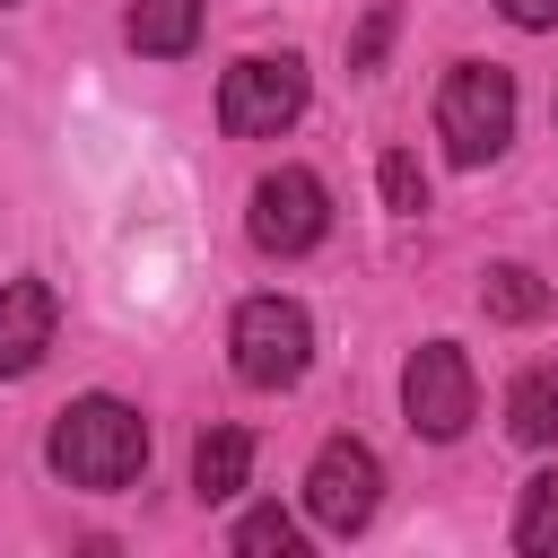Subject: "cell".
<instances>
[{
	"label": "cell",
	"mask_w": 558,
	"mask_h": 558,
	"mask_svg": "<svg viewBox=\"0 0 558 558\" xmlns=\"http://www.w3.org/2000/svg\"><path fill=\"white\" fill-rule=\"evenodd\" d=\"M44 462H52L70 488H131V480L148 471V418H140L131 401H113V392H87V401H70V410L52 418Z\"/></svg>",
	"instance_id": "obj_1"
},
{
	"label": "cell",
	"mask_w": 558,
	"mask_h": 558,
	"mask_svg": "<svg viewBox=\"0 0 558 558\" xmlns=\"http://www.w3.org/2000/svg\"><path fill=\"white\" fill-rule=\"evenodd\" d=\"M436 131H445V157H453V166H488V157L514 140V78H506L497 61L445 70V87H436Z\"/></svg>",
	"instance_id": "obj_2"
},
{
	"label": "cell",
	"mask_w": 558,
	"mask_h": 558,
	"mask_svg": "<svg viewBox=\"0 0 558 558\" xmlns=\"http://www.w3.org/2000/svg\"><path fill=\"white\" fill-rule=\"evenodd\" d=\"M227 349H235V375H244L253 392H288V384L314 366V323H305L296 296H244Z\"/></svg>",
	"instance_id": "obj_3"
},
{
	"label": "cell",
	"mask_w": 558,
	"mask_h": 558,
	"mask_svg": "<svg viewBox=\"0 0 558 558\" xmlns=\"http://www.w3.org/2000/svg\"><path fill=\"white\" fill-rule=\"evenodd\" d=\"M305 113V61L296 52H253L218 78V122L235 140H279Z\"/></svg>",
	"instance_id": "obj_4"
},
{
	"label": "cell",
	"mask_w": 558,
	"mask_h": 558,
	"mask_svg": "<svg viewBox=\"0 0 558 558\" xmlns=\"http://www.w3.org/2000/svg\"><path fill=\"white\" fill-rule=\"evenodd\" d=\"M471 357L453 349V340H427V349H410V366H401V410H410V427L418 436H436V445H453L462 427H471Z\"/></svg>",
	"instance_id": "obj_5"
},
{
	"label": "cell",
	"mask_w": 558,
	"mask_h": 558,
	"mask_svg": "<svg viewBox=\"0 0 558 558\" xmlns=\"http://www.w3.org/2000/svg\"><path fill=\"white\" fill-rule=\"evenodd\" d=\"M244 227H253L262 253H305V244H323V227H331V192H323V174H305V166L262 174Z\"/></svg>",
	"instance_id": "obj_6"
},
{
	"label": "cell",
	"mask_w": 558,
	"mask_h": 558,
	"mask_svg": "<svg viewBox=\"0 0 558 558\" xmlns=\"http://www.w3.org/2000/svg\"><path fill=\"white\" fill-rule=\"evenodd\" d=\"M375 497H384V462H375L357 436H331V445L314 453V471H305V514H314L323 532H366Z\"/></svg>",
	"instance_id": "obj_7"
},
{
	"label": "cell",
	"mask_w": 558,
	"mask_h": 558,
	"mask_svg": "<svg viewBox=\"0 0 558 558\" xmlns=\"http://www.w3.org/2000/svg\"><path fill=\"white\" fill-rule=\"evenodd\" d=\"M52 323H61V296L44 279H0V375H35L52 349Z\"/></svg>",
	"instance_id": "obj_8"
},
{
	"label": "cell",
	"mask_w": 558,
	"mask_h": 558,
	"mask_svg": "<svg viewBox=\"0 0 558 558\" xmlns=\"http://www.w3.org/2000/svg\"><path fill=\"white\" fill-rule=\"evenodd\" d=\"M131 52H148V61H183L192 52V35H201V0H131Z\"/></svg>",
	"instance_id": "obj_9"
},
{
	"label": "cell",
	"mask_w": 558,
	"mask_h": 558,
	"mask_svg": "<svg viewBox=\"0 0 558 558\" xmlns=\"http://www.w3.org/2000/svg\"><path fill=\"white\" fill-rule=\"evenodd\" d=\"M244 471H253V436L244 427H209L201 445H192V488L218 506V497H235L244 488Z\"/></svg>",
	"instance_id": "obj_10"
},
{
	"label": "cell",
	"mask_w": 558,
	"mask_h": 558,
	"mask_svg": "<svg viewBox=\"0 0 558 558\" xmlns=\"http://www.w3.org/2000/svg\"><path fill=\"white\" fill-rule=\"evenodd\" d=\"M506 427H514V445H558V366H523L514 375Z\"/></svg>",
	"instance_id": "obj_11"
},
{
	"label": "cell",
	"mask_w": 558,
	"mask_h": 558,
	"mask_svg": "<svg viewBox=\"0 0 558 558\" xmlns=\"http://www.w3.org/2000/svg\"><path fill=\"white\" fill-rule=\"evenodd\" d=\"M480 305H488L497 323H541V314H549V288H541L523 262H497V270L480 279Z\"/></svg>",
	"instance_id": "obj_12"
},
{
	"label": "cell",
	"mask_w": 558,
	"mask_h": 558,
	"mask_svg": "<svg viewBox=\"0 0 558 558\" xmlns=\"http://www.w3.org/2000/svg\"><path fill=\"white\" fill-rule=\"evenodd\" d=\"M514 549H558V471H532L523 480V506H514Z\"/></svg>",
	"instance_id": "obj_13"
},
{
	"label": "cell",
	"mask_w": 558,
	"mask_h": 558,
	"mask_svg": "<svg viewBox=\"0 0 558 558\" xmlns=\"http://www.w3.org/2000/svg\"><path fill=\"white\" fill-rule=\"evenodd\" d=\"M235 549H244V558H288V549H296V514H279V506H253V514L235 523Z\"/></svg>",
	"instance_id": "obj_14"
},
{
	"label": "cell",
	"mask_w": 558,
	"mask_h": 558,
	"mask_svg": "<svg viewBox=\"0 0 558 558\" xmlns=\"http://www.w3.org/2000/svg\"><path fill=\"white\" fill-rule=\"evenodd\" d=\"M375 183H384V209H401V218H418V209H427V174H418V157H410V148H392V157L375 166Z\"/></svg>",
	"instance_id": "obj_15"
},
{
	"label": "cell",
	"mask_w": 558,
	"mask_h": 558,
	"mask_svg": "<svg viewBox=\"0 0 558 558\" xmlns=\"http://www.w3.org/2000/svg\"><path fill=\"white\" fill-rule=\"evenodd\" d=\"M384 35H392V9H375V17L357 26V44H349V70H375V61H384Z\"/></svg>",
	"instance_id": "obj_16"
},
{
	"label": "cell",
	"mask_w": 558,
	"mask_h": 558,
	"mask_svg": "<svg viewBox=\"0 0 558 558\" xmlns=\"http://www.w3.org/2000/svg\"><path fill=\"white\" fill-rule=\"evenodd\" d=\"M514 26H558V0H497Z\"/></svg>",
	"instance_id": "obj_17"
},
{
	"label": "cell",
	"mask_w": 558,
	"mask_h": 558,
	"mask_svg": "<svg viewBox=\"0 0 558 558\" xmlns=\"http://www.w3.org/2000/svg\"><path fill=\"white\" fill-rule=\"evenodd\" d=\"M0 9H9V0H0Z\"/></svg>",
	"instance_id": "obj_18"
}]
</instances>
